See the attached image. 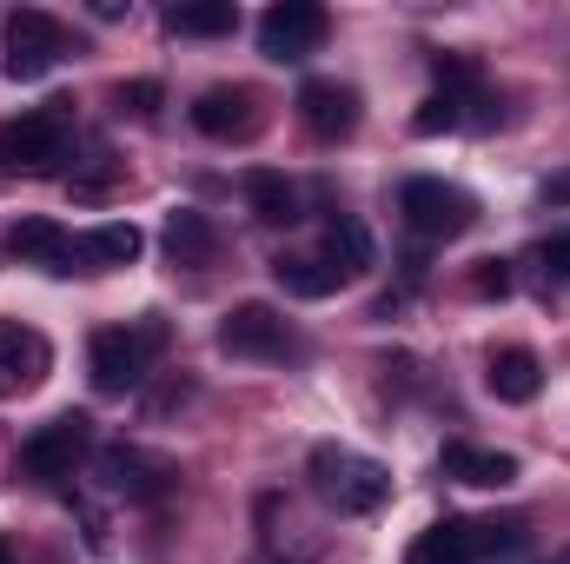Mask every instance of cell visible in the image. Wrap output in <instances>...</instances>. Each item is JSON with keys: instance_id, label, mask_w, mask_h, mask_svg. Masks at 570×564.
I'll return each instance as SVG.
<instances>
[{"instance_id": "17", "label": "cell", "mask_w": 570, "mask_h": 564, "mask_svg": "<svg viewBox=\"0 0 570 564\" xmlns=\"http://www.w3.org/2000/svg\"><path fill=\"white\" fill-rule=\"evenodd\" d=\"M484 386H491V399H504V406H531V399H538V386H544V366H538V352L504 346V352H491Z\"/></svg>"}, {"instance_id": "25", "label": "cell", "mask_w": 570, "mask_h": 564, "mask_svg": "<svg viewBox=\"0 0 570 564\" xmlns=\"http://www.w3.org/2000/svg\"><path fill=\"white\" fill-rule=\"evenodd\" d=\"M120 107H134V114H153V107H159V87H153V80H134V87H120Z\"/></svg>"}, {"instance_id": "20", "label": "cell", "mask_w": 570, "mask_h": 564, "mask_svg": "<svg viewBox=\"0 0 570 564\" xmlns=\"http://www.w3.org/2000/svg\"><path fill=\"white\" fill-rule=\"evenodd\" d=\"M233 27H239L233 0H193V7L166 13V33H179V40H213V33H233Z\"/></svg>"}, {"instance_id": "12", "label": "cell", "mask_w": 570, "mask_h": 564, "mask_svg": "<svg viewBox=\"0 0 570 564\" xmlns=\"http://www.w3.org/2000/svg\"><path fill=\"white\" fill-rule=\"evenodd\" d=\"M253 107H259L253 87H206V94L193 100V127H199L206 140H246V134L259 127Z\"/></svg>"}, {"instance_id": "15", "label": "cell", "mask_w": 570, "mask_h": 564, "mask_svg": "<svg viewBox=\"0 0 570 564\" xmlns=\"http://www.w3.org/2000/svg\"><path fill=\"white\" fill-rule=\"evenodd\" d=\"M146 253V233L134 220H107V226H94L87 240H73V260H80V273H107V266H134Z\"/></svg>"}, {"instance_id": "24", "label": "cell", "mask_w": 570, "mask_h": 564, "mask_svg": "<svg viewBox=\"0 0 570 564\" xmlns=\"http://www.w3.org/2000/svg\"><path fill=\"white\" fill-rule=\"evenodd\" d=\"M471 292H484V299L498 292V299H504V292H511V266H504V260H484V266L471 273Z\"/></svg>"}, {"instance_id": "14", "label": "cell", "mask_w": 570, "mask_h": 564, "mask_svg": "<svg viewBox=\"0 0 570 564\" xmlns=\"http://www.w3.org/2000/svg\"><path fill=\"white\" fill-rule=\"evenodd\" d=\"M438 465H444V478H458V485H478V492H498V485H511V478H518V458H511V451L464 445V438H451V445L438 451Z\"/></svg>"}, {"instance_id": "10", "label": "cell", "mask_w": 570, "mask_h": 564, "mask_svg": "<svg viewBox=\"0 0 570 564\" xmlns=\"http://www.w3.org/2000/svg\"><path fill=\"white\" fill-rule=\"evenodd\" d=\"M47 372H53V346L33 325L0 319V399H27Z\"/></svg>"}, {"instance_id": "7", "label": "cell", "mask_w": 570, "mask_h": 564, "mask_svg": "<svg viewBox=\"0 0 570 564\" xmlns=\"http://www.w3.org/2000/svg\"><path fill=\"white\" fill-rule=\"evenodd\" d=\"M94 445V419L87 412H60V419H47L27 445H20V465L40 478V485H53V478H73V458Z\"/></svg>"}, {"instance_id": "22", "label": "cell", "mask_w": 570, "mask_h": 564, "mask_svg": "<svg viewBox=\"0 0 570 564\" xmlns=\"http://www.w3.org/2000/svg\"><path fill=\"white\" fill-rule=\"evenodd\" d=\"M325 260H332V266H338V273L352 280L358 266H372V233H365V226H358L352 213H338V220L325 226Z\"/></svg>"}, {"instance_id": "11", "label": "cell", "mask_w": 570, "mask_h": 564, "mask_svg": "<svg viewBox=\"0 0 570 564\" xmlns=\"http://www.w3.org/2000/svg\"><path fill=\"white\" fill-rule=\"evenodd\" d=\"M298 114H305L312 140H345L358 127V87H345V80H305L298 87Z\"/></svg>"}, {"instance_id": "9", "label": "cell", "mask_w": 570, "mask_h": 564, "mask_svg": "<svg viewBox=\"0 0 570 564\" xmlns=\"http://www.w3.org/2000/svg\"><path fill=\"white\" fill-rule=\"evenodd\" d=\"M318 40H325V7H312V0H279L259 13L266 60H305V54H318Z\"/></svg>"}, {"instance_id": "1", "label": "cell", "mask_w": 570, "mask_h": 564, "mask_svg": "<svg viewBox=\"0 0 570 564\" xmlns=\"http://www.w3.org/2000/svg\"><path fill=\"white\" fill-rule=\"evenodd\" d=\"M305 478H312V492H318L338 518H372V512L392 498V471H385L379 458L352 451V445H312Z\"/></svg>"}, {"instance_id": "3", "label": "cell", "mask_w": 570, "mask_h": 564, "mask_svg": "<svg viewBox=\"0 0 570 564\" xmlns=\"http://www.w3.org/2000/svg\"><path fill=\"white\" fill-rule=\"evenodd\" d=\"M73 153V134H67V100L40 107V114H20L0 127V166L7 173H60Z\"/></svg>"}, {"instance_id": "16", "label": "cell", "mask_w": 570, "mask_h": 564, "mask_svg": "<svg viewBox=\"0 0 570 564\" xmlns=\"http://www.w3.org/2000/svg\"><path fill=\"white\" fill-rule=\"evenodd\" d=\"M478 558H484V525H471V518H438L431 532H419V545H412L405 564H478Z\"/></svg>"}, {"instance_id": "18", "label": "cell", "mask_w": 570, "mask_h": 564, "mask_svg": "<svg viewBox=\"0 0 570 564\" xmlns=\"http://www.w3.org/2000/svg\"><path fill=\"white\" fill-rule=\"evenodd\" d=\"M273 280H279L292 299H332V292L345 285V273H338L332 260H312V253H285V260H273Z\"/></svg>"}, {"instance_id": "27", "label": "cell", "mask_w": 570, "mask_h": 564, "mask_svg": "<svg viewBox=\"0 0 570 564\" xmlns=\"http://www.w3.org/2000/svg\"><path fill=\"white\" fill-rule=\"evenodd\" d=\"M0 564H13V545H7V538H0Z\"/></svg>"}, {"instance_id": "4", "label": "cell", "mask_w": 570, "mask_h": 564, "mask_svg": "<svg viewBox=\"0 0 570 564\" xmlns=\"http://www.w3.org/2000/svg\"><path fill=\"white\" fill-rule=\"evenodd\" d=\"M0 40H7V54H0L7 80H47V74H53V67L73 54L67 27H60L53 13H40V7H13Z\"/></svg>"}, {"instance_id": "28", "label": "cell", "mask_w": 570, "mask_h": 564, "mask_svg": "<svg viewBox=\"0 0 570 564\" xmlns=\"http://www.w3.org/2000/svg\"><path fill=\"white\" fill-rule=\"evenodd\" d=\"M564 564H570V558H564Z\"/></svg>"}, {"instance_id": "8", "label": "cell", "mask_w": 570, "mask_h": 564, "mask_svg": "<svg viewBox=\"0 0 570 564\" xmlns=\"http://www.w3.org/2000/svg\"><path fill=\"white\" fill-rule=\"evenodd\" d=\"M94 471H100V485H107L114 498H127V505H159V498L173 492V465L146 458L134 445H100V451H94Z\"/></svg>"}, {"instance_id": "6", "label": "cell", "mask_w": 570, "mask_h": 564, "mask_svg": "<svg viewBox=\"0 0 570 564\" xmlns=\"http://www.w3.org/2000/svg\"><path fill=\"white\" fill-rule=\"evenodd\" d=\"M219 346L233 352V359H292L298 352V339H292V325H285L279 305H266V299H246V305H233L226 319H219Z\"/></svg>"}, {"instance_id": "26", "label": "cell", "mask_w": 570, "mask_h": 564, "mask_svg": "<svg viewBox=\"0 0 570 564\" xmlns=\"http://www.w3.org/2000/svg\"><path fill=\"white\" fill-rule=\"evenodd\" d=\"M544 200H570V173H564V179H551V186H544Z\"/></svg>"}, {"instance_id": "21", "label": "cell", "mask_w": 570, "mask_h": 564, "mask_svg": "<svg viewBox=\"0 0 570 564\" xmlns=\"http://www.w3.org/2000/svg\"><path fill=\"white\" fill-rule=\"evenodd\" d=\"M246 200L266 226H292L298 220V186L285 173H246Z\"/></svg>"}, {"instance_id": "2", "label": "cell", "mask_w": 570, "mask_h": 564, "mask_svg": "<svg viewBox=\"0 0 570 564\" xmlns=\"http://www.w3.org/2000/svg\"><path fill=\"white\" fill-rule=\"evenodd\" d=\"M159 346H166V325L146 312L134 325H107V332H94V352H87V372H94V392L100 399H127V392H140L146 372H153V359H159Z\"/></svg>"}, {"instance_id": "5", "label": "cell", "mask_w": 570, "mask_h": 564, "mask_svg": "<svg viewBox=\"0 0 570 564\" xmlns=\"http://www.w3.org/2000/svg\"><path fill=\"white\" fill-rule=\"evenodd\" d=\"M399 213H405V226H412L419 240H458V233H471L478 200H471L464 186H451V179H405Z\"/></svg>"}, {"instance_id": "19", "label": "cell", "mask_w": 570, "mask_h": 564, "mask_svg": "<svg viewBox=\"0 0 570 564\" xmlns=\"http://www.w3.org/2000/svg\"><path fill=\"white\" fill-rule=\"evenodd\" d=\"M166 253H173V266H206L213 260V220L193 213V206H179L166 220Z\"/></svg>"}, {"instance_id": "23", "label": "cell", "mask_w": 570, "mask_h": 564, "mask_svg": "<svg viewBox=\"0 0 570 564\" xmlns=\"http://www.w3.org/2000/svg\"><path fill=\"white\" fill-rule=\"evenodd\" d=\"M531 266H538V280L551 285V292H570V233L538 240V246H531Z\"/></svg>"}, {"instance_id": "13", "label": "cell", "mask_w": 570, "mask_h": 564, "mask_svg": "<svg viewBox=\"0 0 570 564\" xmlns=\"http://www.w3.org/2000/svg\"><path fill=\"white\" fill-rule=\"evenodd\" d=\"M7 253L20 266H40V273H73V233L53 226V220H13Z\"/></svg>"}]
</instances>
